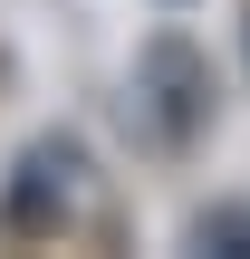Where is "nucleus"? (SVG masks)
<instances>
[{
	"label": "nucleus",
	"instance_id": "1",
	"mask_svg": "<svg viewBox=\"0 0 250 259\" xmlns=\"http://www.w3.org/2000/svg\"><path fill=\"white\" fill-rule=\"evenodd\" d=\"M202 106H212L202 58H193L183 38H154V48L135 58V96H125V115H145V135H154V144H183V135L202 125Z\"/></svg>",
	"mask_w": 250,
	"mask_h": 259
},
{
	"label": "nucleus",
	"instance_id": "2",
	"mask_svg": "<svg viewBox=\"0 0 250 259\" xmlns=\"http://www.w3.org/2000/svg\"><path fill=\"white\" fill-rule=\"evenodd\" d=\"M77 192H87V154L67 135H48V144L19 154V183L0 192V231H58L77 211Z\"/></svg>",
	"mask_w": 250,
	"mask_h": 259
},
{
	"label": "nucleus",
	"instance_id": "3",
	"mask_svg": "<svg viewBox=\"0 0 250 259\" xmlns=\"http://www.w3.org/2000/svg\"><path fill=\"white\" fill-rule=\"evenodd\" d=\"M193 250H231V259H250V211H202V221H193Z\"/></svg>",
	"mask_w": 250,
	"mask_h": 259
}]
</instances>
